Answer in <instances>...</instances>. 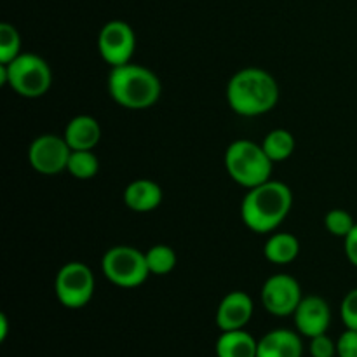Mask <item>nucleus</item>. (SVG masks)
Returning <instances> with one entry per match:
<instances>
[{"label": "nucleus", "mask_w": 357, "mask_h": 357, "mask_svg": "<svg viewBox=\"0 0 357 357\" xmlns=\"http://www.w3.org/2000/svg\"><path fill=\"white\" fill-rule=\"evenodd\" d=\"M227 101L241 117H260L274 110L279 101V84L267 70L246 66L230 77Z\"/></svg>", "instance_id": "1"}, {"label": "nucleus", "mask_w": 357, "mask_h": 357, "mask_svg": "<svg viewBox=\"0 0 357 357\" xmlns=\"http://www.w3.org/2000/svg\"><path fill=\"white\" fill-rule=\"evenodd\" d=\"M293 208V192L286 183L268 180L248 190L241 204V218L255 234H271Z\"/></svg>", "instance_id": "2"}, {"label": "nucleus", "mask_w": 357, "mask_h": 357, "mask_svg": "<svg viewBox=\"0 0 357 357\" xmlns=\"http://www.w3.org/2000/svg\"><path fill=\"white\" fill-rule=\"evenodd\" d=\"M162 84L150 68L135 63L114 66L108 73V94L128 110H146L159 101Z\"/></svg>", "instance_id": "3"}, {"label": "nucleus", "mask_w": 357, "mask_h": 357, "mask_svg": "<svg viewBox=\"0 0 357 357\" xmlns=\"http://www.w3.org/2000/svg\"><path fill=\"white\" fill-rule=\"evenodd\" d=\"M51 84V66L35 52H21L7 65L0 63V86H9L21 98H42Z\"/></svg>", "instance_id": "4"}, {"label": "nucleus", "mask_w": 357, "mask_h": 357, "mask_svg": "<svg viewBox=\"0 0 357 357\" xmlns=\"http://www.w3.org/2000/svg\"><path fill=\"white\" fill-rule=\"evenodd\" d=\"M223 162L229 176L248 190L271 180L274 167L264 146L251 139H236L230 143Z\"/></svg>", "instance_id": "5"}, {"label": "nucleus", "mask_w": 357, "mask_h": 357, "mask_svg": "<svg viewBox=\"0 0 357 357\" xmlns=\"http://www.w3.org/2000/svg\"><path fill=\"white\" fill-rule=\"evenodd\" d=\"M101 272L108 282L124 289L138 288L150 275L145 253L126 244L110 248L103 255Z\"/></svg>", "instance_id": "6"}, {"label": "nucleus", "mask_w": 357, "mask_h": 357, "mask_svg": "<svg viewBox=\"0 0 357 357\" xmlns=\"http://www.w3.org/2000/svg\"><path fill=\"white\" fill-rule=\"evenodd\" d=\"M94 274L82 261H68L59 268L54 279V293L58 302L66 309H82L94 295Z\"/></svg>", "instance_id": "7"}, {"label": "nucleus", "mask_w": 357, "mask_h": 357, "mask_svg": "<svg viewBox=\"0 0 357 357\" xmlns=\"http://www.w3.org/2000/svg\"><path fill=\"white\" fill-rule=\"evenodd\" d=\"M135 49L136 35L131 24L122 20H112L101 26L98 33V51L112 68L131 63Z\"/></svg>", "instance_id": "8"}, {"label": "nucleus", "mask_w": 357, "mask_h": 357, "mask_svg": "<svg viewBox=\"0 0 357 357\" xmlns=\"http://www.w3.org/2000/svg\"><path fill=\"white\" fill-rule=\"evenodd\" d=\"M261 305L275 317L293 316L302 302L300 282L289 274H274L261 286Z\"/></svg>", "instance_id": "9"}, {"label": "nucleus", "mask_w": 357, "mask_h": 357, "mask_svg": "<svg viewBox=\"0 0 357 357\" xmlns=\"http://www.w3.org/2000/svg\"><path fill=\"white\" fill-rule=\"evenodd\" d=\"M72 149L66 143L65 136L40 135L31 142L28 149V162L37 173L52 176L66 171Z\"/></svg>", "instance_id": "10"}, {"label": "nucleus", "mask_w": 357, "mask_h": 357, "mask_svg": "<svg viewBox=\"0 0 357 357\" xmlns=\"http://www.w3.org/2000/svg\"><path fill=\"white\" fill-rule=\"evenodd\" d=\"M295 326L300 335L307 338H314L317 335L326 333L331 324V309L324 298L317 295L303 296L300 305L296 307Z\"/></svg>", "instance_id": "11"}, {"label": "nucleus", "mask_w": 357, "mask_h": 357, "mask_svg": "<svg viewBox=\"0 0 357 357\" xmlns=\"http://www.w3.org/2000/svg\"><path fill=\"white\" fill-rule=\"evenodd\" d=\"M255 312V303L246 291L227 293L216 309V326L222 331L244 330Z\"/></svg>", "instance_id": "12"}, {"label": "nucleus", "mask_w": 357, "mask_h": 357, "mask_svg": "<svg viewBox=\"0 0 357 357\" xmlns=\"http://www.w3.org/2000/svg\"><path fill=\"white\" fill-rule=\"evenodd\" d=\"M303 344L298 333L286 328L268 331L258 340L257 357H302Z\"/></svg>", "instance_id": "13"}, {"label": "nucleus", "mask_w": 357, "mask_h": 357, "mask_svg": "<svg viewBox=\"0 0 357 357\" xmlns=\"http://www.w3.org/2000/svg\"><path fill=\"white\" fill-rule=\"evenodd\" d=\"M124 202L131 211L150 213L162 202V188L149 178H139L126 187Z\"/></svg>", "instance_id": "14"}, {"label": "nucleus", "mask_w": 357, "mask_h": 357, "mask_svg": "<svg viewBox=\"0 0 357 357\" xmlns=\"http://www.w3.org/2000/svg\"><path fill=\"white\" fill-rule=\"evenodd\" d=\"M63 136L72 150H93L101 139V126L93 115H77L66 124Z\"/></svg>", "instance_id": "15"}, {"label": "nucleus", "mask_w": 357, "mask_h": 357, "mask_svg": "<svg viewBox=\"0 0 357 357\" xmlns=\"http://www.w3.org/2000/svg\"><path fill=\"white\" fill-rule=\"evenodd\" d=\"M215 352L216 357H257L258 340L244 330L222 331Z\"/></svg>", "instance_id": "16"}, {"label": "nucleus", "mask_w": 357, "mask_h": 357, "mask_svg": "<svg viewBox=\"0 0 357 357\" xmlns=\"http://www.w3.org/2000/svg\"><path fill=\"white\" fill-rule=\"evenodd\" d=\"M300 253V243L293 234L279 232L272 234L264 248V255L271 264L288 265L296 260Z\"/></svg>", "instance_id": "17"}, {"label": "nucleus", "mask_w": 357, "mask_h": 357, "mask_svg": "<svg viewBox=\"0 0 357 357\" xmlns=\"http://www.w3.org/2000/svg\"><path fill=\"white\" fill-rule=\"evenodd\" d=\"M265 153L272 162H282V160L289 159L295 152V136L288 131V129H274L268 132L261 142Z\"/></svg>", "instance_id": "18"}, {"label": "nucleus", "mask_w": 357, "mask_h": 357, "mask_svg": "<svg viewBox=\"0 0 357 357\" xmlns=\"http://www.w3.org/2000/svg\"><path fill=\"white\" fill-rule=\"evenodd\" d=\"M66 171L77 180H91L100 171V159L93 150H72Z\"/></svg>", "instance_id": "19"}, {"label": "nucleus", "mask_w": 357, "mask_h": 357, "mask_svg": "<svg viewBox=\"0 0 357 357\" xmlns=\"http://www.w3.org/2000/svg\"><path fill=\"white\" fill-rule=\"evenodd\" d=\"M150 275H167L176 267L178 257L174 250L167 244H155L145 253Z\"/></svg>", "instance_id": "20"}, {"label": "nucleus", "mask_w": 357, "mask_h": 357, "mask_svg": "<svg viewBox=\"0 0 357 357\" xmlns=\"http://www.w3.org/2000/svg\"><path fill=\"white\" fill-rule=\"evenodd\" d=\"M21 54L20 31L10 23L0 24V63L7 65Z\"/></svg>", "instance_id": "21"}, {"label": "nucleus", "mask_w": 357, "mask_h": 357, "mask_svg": "<svg viewBox=\"0 0 357 357\" xmlns=\"http://www.w3.org/2000/svg\"><path fill=\"white\" fill-rule=\"evenodd\" d=\"M354 218L345 209H331L326 215V218H324V227H326L328 232L335 237H342V239L349 236V232L354 229Z\"/></svg>", "instance_id": "22"}, {"label": "nucleus", "mask_w": 357, "mask_h": 357, "mask_svg": "<svg viewBox=\"0 0 357 357\" xmlns=\"http://www.w3.org/2000/svg\"><path fill=\"white\" fill-rule=\"evenodd\" d=\"M340 317L345 328L357 331V288L351 289L342 300Z\"/></svg>", "instance_id": "23"}, {"label": "nucleus", "mask_w": 357, "mask_h": 357, "mask_svg": "<svg viewBox=\"0 0 357 357\" xmlns=\"http://www.w3.org/2000/svg\"><path fill=\"white\" fill-rule=\"evenodd\" d=\"M309 351L312 357H335L337 356V342L331 340V337H328L326 333L317 335V337L310 338Z\"/></svg>", "instance_id": "24"}, {"label": "nucleus", "mask_w": 357, "mask_h": 357, "mask_svg": "<svg viewBox=\"0 0 357 357\" xmlns=\"http://www.w3.org/2000/svg\"><path fill=\"white\" fill-rule=\"evenodd\" d=\"M337 357H357V331L345 330L337 340Z\"/></svg>", "instance_id": "25"}, {"label": "nucleus", "mask_w": 357, "mask_h": 357, "mask_svg": "<svg viewBox=\"0 0 357 357\" xmlns=\"http://www.w3.org/2000/svg\"><path fill=\"white\" fill-rule=\"evenodd\" d=\"M344 250L345 257L351 261V265L357 267V223L354 225V229L349 232V236L344 239Z\"/></svg>", "instance_id": "26"}, {"label": "nucleus", "mask_w": 357, "mask_h": 357, "mask_svg": "<svg viewBox=\"0 0 357 357\" xmlns=\"http://www.w3.org/2000/svg\"><path fill=\"white\" fill-rule=\"evenodd\" d=\"M7 330H9V324H7V316L6 314H0V340H6L7 338Z\"/></svg>", "instance_id": "27"}]
</instances>
